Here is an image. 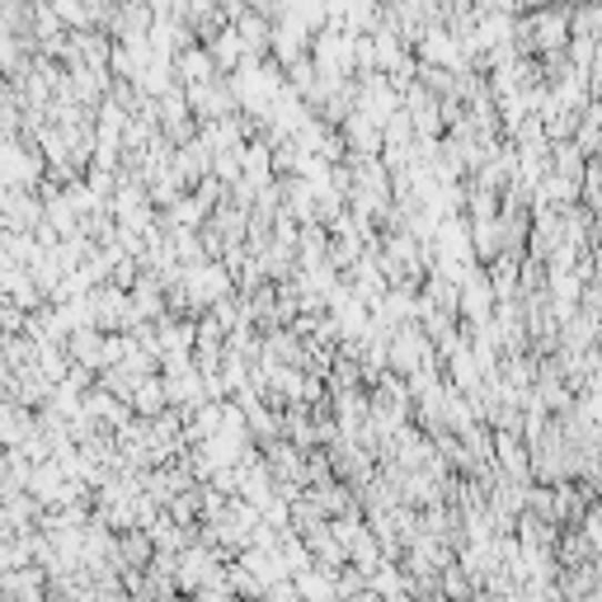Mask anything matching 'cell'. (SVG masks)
I'll list each match as a JSON object with an SVG mask.
<instances>
[{"label":"cell","mask_w":602,"mask_h":602,"mask_svg":"<svg viewBox=\"0 0 602 602\" xmlns=\"http://www.w3.org/2000/svg\"><path fill=\"white\" fill-rule=\"evenodd\" d=\"M38 574H14V579H0V593H38Z\"/></svg>","instance_id":"6da1fadb"},{"label":"cell","mask_w":602,"mask_h":602,"mask_svg":"<svg viewBox=\"0 0 602 602\" xmlns=\"http://www.w3.org/2000/svg\"><path fill=\"white\" fill-rule=\"evenodd\" d=\"M52 10L62 14V19H86V6H80V0H57Z\"/></svg>","instance_id":"7a4b0ae2"}]
</instances>
